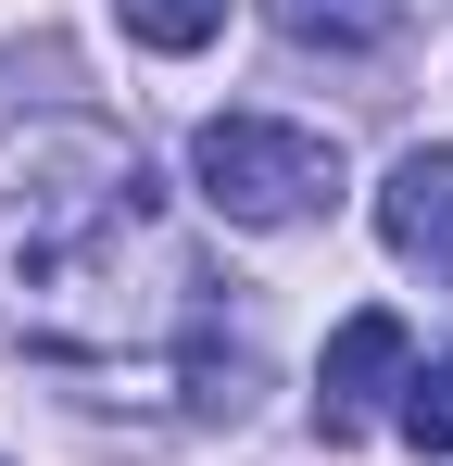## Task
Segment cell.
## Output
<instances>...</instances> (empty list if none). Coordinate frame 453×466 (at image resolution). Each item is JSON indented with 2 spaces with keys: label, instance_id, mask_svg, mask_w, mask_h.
<instances>
[{
  "label": "cell",
  "instance_id": "obj_4",
  "mask_svg": "<svg viewBox=\"0 0 453 466\" xmlns=\"http://www.w3.org/2000/svg\"><path fill=\"white\" fill-rule=\"evenodd\" d=\"M378 239H390L403 265L453 278V139H416V152L390 164V189H378Z\"/></svg>",
  "mask_w": 453,
  "mask_h": 466
},
{
  "label": "cell",
  "instance_id": "obj_3",
  "mask_svg": "<svg viewBox=\"0 0 453 466\" xmlns=\"http://www.w3.org/2000/svg\"><path fill=\"white\" fill-rule=\"evenodd\" d=\"M403 379H416L403 315H340V340H327V366H315V429H327V441H353Z\"/></svg>",
  "mask_w": 453,
  "mask_h": 466
},
{
  "label": "cell",
  "instance_id": "obj_1",
  "mask_svg": "<svg viewBox=\"0 0 453 466\" xmlns=\"http://www.w3.org/2000/svg\"><path fill=\"white\" fill-rule=\"evenodd\" d=\"M202 265L176 202L101 114H25L0 127V328L64 366H126L189 340Z\"/></svg>",
  "mask_w": 453,
  "mask_h": 466
},
{
  "label": "cell",
  "instance_id": "obj_5",
  "mask_svg": "<svg viewBox=\"0 0 453 466\" xmlns=\"http://www.w3.org/2000/svg\"><path fill=\"white\" fill-rule=\"evenodd\" d=\"M265 13H277V38H302V51H378L403 25V0H265Z\"/></svg>",
  "mask_w": 453,
  "mask_h": 466
},
{
  "label": "cell",
  "instance_id": "obj_2",
  "mask_svg": "<svg viewBox=\"0 0 453 466\" xmlns=\"http://www.w3.org/2000/svg\"><path fill=\"white\" fill-rule=\"evenodd\" d=\"M189 177L226 228H302L340 202V139L327 127H277V114H215L189 139Z\"/></svg>",
  "mask_w": 453,
  "mask_h": 466
},
{
  "label": "cell",
  "instance_id": "obj_7",
  "mask_svg": "<svg viewBox=\"0 0 453 466\" xmlns=\"http://www.w3.org/2000/svg\"><path fill=\"white\" fill-rule=\"evenodd\" d=\"M390 416H403V441H416V454H453V353H441V366H416Z\"/></svg>",
  "mask_w": 453,
  "mask_h": 466
},
{
  "label": "cell",
  "instance_id": "obj_6",
  "mask_svg": "<svg viewBox=\"0 0 453 466\" xmlns=\"http://www.w3.org/2000/svg\"><path fill=\"white\" fill-rule=\"evenodd\" d=\"M114 25H126L139 51H202L226 25V0H114Z\"/></svg>",
  "mask_w": 453,
  "mask_h": 466
}]
</instances>
